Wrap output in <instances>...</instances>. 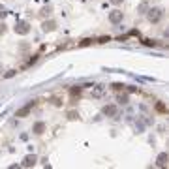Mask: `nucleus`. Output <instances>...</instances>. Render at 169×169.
I'll return each instance as SVG.
<instances>
[{"instance_id": "f257e3e1", "label": "nucleus", "mask_w": 169, "mask_h": 169, "mask_svg": "<svg viewBox=\"0 0 169 169\" xmlns=\"http://www.w3.org/2000/svg\"><path fill=\"white\" fill-rule=\"evenodd\" d=\"M164 17V9L162 8H150L146 11V19L150 23H160V19Z\"/></svg>"}, {"instance_id": "f03ea898", "label": "nucleus", "mask_w": 169, "mask_h": 169, "mask_svg": "<svg viewBox=\"0 0 169 169\" xmlns=\"http://www.w3.org/2000/svg\"><path fill=\"white\" fill-rule=\"evenodd\" d=\"M15 32H17V34H23V36H25V34H28V32H30L28 23H26V21H19L17 25H15Z\"/></svg>"}, {"instance_id": "7ed1b4c3", "label": "nucleus", "mask_w": 169, "mask_h": 169, "mask_svg": "<svg viewBox=\"0 0 169 169\" xmlns=\"http://www.w3.org/2000/svg\"><path fill=\"white\" fill-rule=\"evenodd\" d=\"M32 107H34V101H30V104H26L25 107H21V109H17V113H15V117H19V118H23V117H26L28 113L32 111Z\"/></svg>"}, {"instance_id": "20e7f679", "label": "nucleus", "mask_w": 169, "mask_h": 169, "mask_svg": "<svg viewBox=\"0 0 169 169\" xmlns=\"http://www.w3.org/2000/svg\"><path fill=\"white\" fill-rule=\"evenodd\" d=\"M109 21L113 23V25H118V23H122V11L113 9L111 13H109Z\"/></svg>"}, {"instance_id": "39448f33", "label": "nucleus", "mask_w": 169, "mask_h": 169, "mask_svg": "<svg viewBox=\"0 0 169 169\" xmlns=\"http://www.w3.org/2000/svg\"><path fill=\"white\" fill-rule=\"evenodd\" d=\"M117 113H118V107L113 105V104L104 107V115H105V117H117Z\"/></svg>"}, {"instance_id": "423d86ee", "label": "nucleus", "mask_w": 169, "mask_h": 169, "mask_svg": "<svg viewBox=\"0 0 169 169\" xmlns=\"http://www.w3.org/2000/svg\"><path fill=\"white\" fill-rule=\"evenodd\" d=\"M36 162H38V158L34 154H28L25 160H23V167H32V165H36Z\"/></svg>"}, {"instance_id": "0eeeda50", "label": "nucleus", "mask_w": 169, "mask_h": 169, "mask_svg": "<svg viewBox=\"0 0 169 169\" xmlns=\"http://www.w3.org/2000/svg\"><path fill=\"white\" fill-rule=\"evenodd\" d=\"M41 28H43V32H53V30L56 28V23H55V21H43Z\"/></svg>"}, {"instance_id": "6e6552de", "label": "nucleus", "mask_w": 169, "mask_h": 169, "mask_svg": "<svg viewBox=\"0 0 169 169\" xmlns=\"http://www.w3.org/2000/svg\"><path fill=\"white\" fill-rule=\"evenodd\" d=\"M167 160H169V158H167V152H162L160 156H158V160H156V165H158V167H165V165H167Z\"/></svg>"}, {"instance_id": "1a4fd4ad", "label": "nucleus", "mask_w": 169, "mask_h": 169, "mask_svg": "<svg viewBox=\"0 0 169 169\" xmlns=\"http://www.w3.org/2000/svg\"><path fill=\"white\" fill-rule=\"evenodd\" d=\"M43 130H45L43 122H36V124H34V133H43Z\"/></svg>"}, {"instance_id": "9d476101", "label": "nucleus", "mask_w": 169, "mask_h": 169, "mask_svg": "<svg viewBox=\"0 0 169 169\" xmlns=\"http://www.w3.org/2000/svg\"><path fill=\"white\" fill-rule=\"evenodd\" d=\"M101 92H104V86H101V85H98V86H96V90L92 92V96H100Z\"/></svg>"}, {"instance_id": "9b49d317", "label": "nucleus", "mask_w": 169, "mask_h": 169, "mask_svg": "<svg viewBox=\"0 0 169 169\" xmlns=\"http://www.w3.org/2000/svg\"><path fill=\"white\" fill-rule=\"evenodd\" d=\"M79 94H81V88H72V96H79Z\"/></svg>"}, {"instance_id": "f8f14e48", "label": "nucleus", "mask_w": 169, "mask_h": 169, "mask_svg": "<svg viewBox=\"0 0 169 169\" xmlns=\"http://www.w3.org/2000/svg\"><path fill=\"white\" fill-rule=\"evenodd\" d=\"M156 109L160 111V113H165V105H164V104H158V105H156Z\"/></svg>"}, {"instance_id": "ddd939ff", "label": "nucleus", "mask_w": 169, "mask_h": 169, "mask_svg": "<svg viewBox=\"0 0 169 169\" xmlns=\"http://www.w3.org/2000/svg\"><path fill=\"white\" fill-rule=\"evenodd\" d=\"M118 101L120 104H128V96H118Z\"/></svg>"}, {"instance_id": "4468645a", "label": "nucleus", "mask_w": 169, "mask_h": 169, "mask_svg": "<svg viewBox=\"0 0 169 169\" xmlns=\"http://www.w3.org/2000/svg\"><path fill=\"white\" fill-rule=\"evenodd\" d=\"M6 13H8L6 8H4V6H0V17H6Z\"/></svg>"}, {"instance_id": "2eb2a0df", "label": "nucleus", "mask_w": 169, "mask_h": 169, "mask_svg": "<svg viewBox=\"0 0 169 169\" xmlns=\"http://www.w3.org/2000/svg\"><path fill=\"white\" fill-rule=\"evenodd\" d=\"M68 117H70V118H77L79 115H77V113H75V111H70V113H68Z\"/></svg>"}, {"instance_id": "dca6fc26", "label": "nucleus", "mask_w": 169, "mask_h": 169, "mask_svg": "<svg viewBox=\"0 0 169 169\" xmlns=\"http://www.w3.org/2000/svg\"><path fill=\"white\" fill-rule=\"evenodd\" d=\"M113 86H115V90H120V88L124 90V85H120V83H117V85H113Z\"/></svg>"}, {"instance_id": "f3484780", "label": "nucleus", "mask_w": 169, "mask_h": 169, "mask_svg": "<svg viewBox=\"0 0 169 169\" xmlns=\"http://www.w3.org/2000/svg\"><path fill=\"white\" fill-rule=\"evenodd\" d=\"M4 32H6V25L2 23V25H0V34H4Z\"/></svg>"}, {"instance_id": "a211bd4d", "label": "nucleus", "mask_w": 169, "mask_h": 169, "mask_svg": "<svg viewBox=\"0 0 169 169\" xmlns=\"http://www.w3.org/2000/svg\"><path fill=\"white\" fill-rule=\"evenodd\" d=\"M98 41H100V43H105V41H109V36H107V38H100Z\"/></svg>"}, {"instance_id": "6ab92c4d", "label": "nucleus", "mask_w": 169, "mask_h": 169, "mask_svg": "<svg viewBox=\"0 0 169 169\" xmlns=\"http://www.w3.org/2000/svg\"><path fill=\"white\" fill-rule=\"evenodd\" d=\"M109 2H111V4H115V6H117V4H120V2H122V0H109Z\"/></svg>"}]
</instances>
